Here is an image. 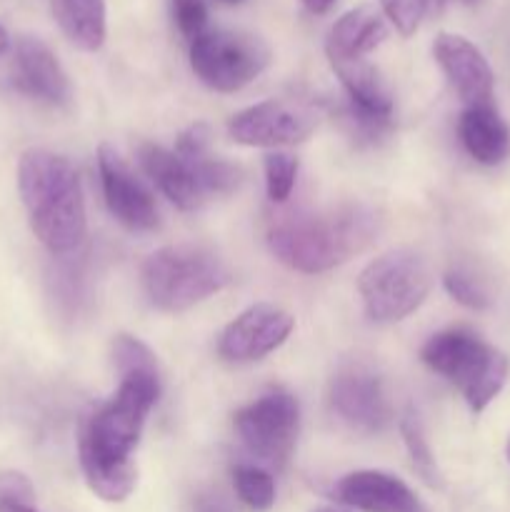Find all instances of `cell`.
Segmentation results:
<instances>
[{
  "mask_svg": "<svg viewBox=\"0 0 510 512\" xmlns=\"http://www.w3.org/2000/svg\"><path fill=\"white\" fill-rule=\"evenodd\" d=\"M158 395V373L120 375L113 398L85 415L80 423V468L90 490L105 503H123L135 490L138 473L130 455Z\"/></svg>",
  "mask_w": 510,
  "mask_h": 512,
  "instance_id": "cell-1",
  "label": "cell"
},
{
  "mask_svg": "<svg viewBox=\"0 0 510 512\" xmlns=\"http://www.w3.org/2000/svg\"><path fill=\"white\" fill-rule=\"evenodd\" d=\"M430 0H380L383 13L400 35H413L428 10Z\"/></svg>",
  "mask_w": 510,
  "mask_h": 512,
  "instance_id": "cell-27",
  "label": "cell"
},
{
  "mask_svg": "<svg viewBox=\"0 0 510 512\" xmlns=\"http://www.w3.org/2000/svg\"><path fill=\"white\" fill-rule=\"evenodd\" d=\"M15 85L45 103L63 105L70 98V83L63 65L43 40L23 35L15 43Z\"/></svg>",
  "mask_w": 510,
  "mask_h": 512,
  "instance_id": "cell-15",
  "label": "cell"
},
{
  "mask_svg": "<svg viewBox=\"0 0 510 512\" xmlns=\"http://www.w3.org/2000/svg\"><path fill=\"white\" fill-rule=\"evenodd\" d=\"M0 500H35V488L28 475L18 470H3L0 473Z\"/></svg>",
  "mask_w": 510,
  "mask_h": 512,
  "instance_id": "cell-30",
  "label": "cell"
},
{
  "mask_svg": "<svg viewBox=\"0 0 510 512\" xmlns=\"http://www.w3.org/2000/svg\"><path fill=\"white\" fill-rule=\"evenodd\" d=\"M300 428L298 400L283 390L260 395L235 413V433L253 458L280 468L288 463Z\"/></svg>",
  "mask_w": 510,
  "mask_h": 512,
  "instance_id": "cell-8",
  "label": "cell"
},
{
  "mask_svg": "<svg viewBox=\"0 0 510 512\" xmlns=\"http://www.w3.org/2000/svg\"><path fill=\"white\" fill-rule=\"evenodd\" d=\"M378 235V215L365 205L328 210H290L275 215L268 248L290 270L315 275L363 253Z\"/></svg>",
  "mask_w": 510,
  "mask_h": 512,
  "instance_id": "cell-2",
  "label": "cell"
},
{
  "mask_svg": "<svg viewBox=\"0 0 510 512\" xmlns=\"http://www.w3.org/2000/svg\"><path fill=\"white\" fill-rule=\"evenodd\" d=\"M320 115L303 100L270 98L240 110L228 120V133L235 143L248 148H285L305 143L315 133Z\"/></svg>",
  "mask_w": 510,
  "mask_h": 512,
  "instance_id": "cell-9",
  "label": "cell"
},
{
  "mask_svg": "<svg viewBox=\"0 0 510 512\" xmlns=\"http://www.w3.org/2000/svg\"><path fill=\"white\" fill-rule=\"evenodd\" d=\"M138 160L145 175L160 188V193L180 210H195L205 203V190L200 188L193 168L173 150L155 143H143L138 148Z\"/></svg>",
  "mask_w": 510,
  "mask_h": 512,
  "instance_id": "cell-16",
  "label": "cell"
},
{
  "mask_svg": "<svg viewBox=\"0 0 510 512\" xmlns=\"http://www.w3.org/2000/svg\"><path fill=\"white\" fill-rule=\"evenodd\" d=\"M233 485L238 498L253 510H270L275 503V483L273 475L260 465H235Z\"/></svg>",
  "mask_w": 510,
  "mask_h": 512,
  "instance_id": "cell-21",
  "label": "cell"
},
{
  "mask_svg": "<svg viewBox=\"0 0 510 512\" xmlns=\"http://www.w3.org/2000/svg\"><path fill=\"white\" fill-rule=\"evenodd\" d=\"M365 315L375 323H398L423 305L430 293V268L410 248L390 250L365 265L358 278Z\"/></svg>",
  "mask_w": 510,
  "mask_h": 512,
  "instance_id": "cell-6",
  "label": "cell"
},
{
  "mask_svg": "<svg viewBox=\"0 0 510 512\" xmlns=\"http://www.w3.org/2000/svg\"><path fill=\"white\" fill-rule=\"evenodd\" d=\"M465 3H478V0H465Z\"/></svg>",
  "mask_w": 510,
  "mask_h": 512,
  "instance_id": "cell-36",
  "label": "cell"
},
{
  "mask_svg": "<svg viewBox=\"0 0 510 512\" xmlns=\"http://www.w3.org/2000/svg\"><path fill=\"white\" fill-rule=\"evenodd\" d=\"M508 460H510V438H508Z\"/></svg>",
  "mask_w": 510,
  "mask_h": 512,
  "instance_id": "cell-35",
  "label": "cell"
},
{
  "mask_svg": "<svg viewBox=\"0 0 510 512\" xmlns=\"http://www.w3.org/2000/svg\"><path fill=\"white\" fill-rule=\"evenodd\" d=\"M458 135L470 158L483 165H498L510 155V128L493 103L468 105L460 115Z\"/></svg>",
  "mask_w": 510,
  "mask_h": 512,
  "instance_id": "cell-17",
  "label": "cell"
},
{
  "mask_svg": "<svg viewBox=\"0 0 510 512\" xmlns=\"http://www.w3.org/2000/svg\"><path fill=\"white\" fill-rule=\"evenodd\" d=\"M173 18L180 33L193 43L208 30V3L205 0H173Z\"/></svg>",
  "mask_w": 510,
  "mask_h": 512,
  "instance_id": "cell-28",
  "label": "cell"
},
{
  "mask_svg": "<svg viewBox=\"0 0 510 512\" xmlns=\"http://www.w3.org/2000/svg\"><path fill=\"white\" fill-rule=\"evenodd\" d=\"M310 512H348V510H343V508H315V510H310Z\"/></svg>",
  "mask_w": 510,
  "mask_h": 512,
  "instance_id": "cell-34",
  "label": "cell"
},
{
  "mask_svg": "<svg viewBox=\"0 0 510 512\" xmlns=\"http://www.w3.org/2000/svg\"><path fill=\"white\" fill-rule=\"evenodd\" d=\"M330 68L343 83L350 103L358 105L360 110L373 115L393 113V95H390L388 83L383 80L380 70L370 63L368 58H353V55H328Z\"/></svg>",
  "mask_w": 510,
  "mask_h": 512,
  "instance_id": "cell-18",
  "label": "cell"
},
{
  "mask_svg": "<svg viewBox=\"0 0 510 512\" xmlns=\"http://www.w3.org/2000/svg\"><path fill=\"white\" fill-rule=\"evenodd\" d=\"M270 58V45L248 30H205L190 43V68L218 93H235L253 83Z\"/></svg>",
  "mask_w": 510,
  "mask_h": 512,
  "instance_id": "cell-7",
  "label": "cell"
},
{
  "mask_svg": "<svg viewBox=\"0 0 510 512\" xmlns=\"http://www.w3.org/2000/svg\"><path fill=\"white\" fill-rule=\"evenodd\" d=\"M400 433H403L405 448H408L410 458H413L415 470L425 478V483L430 485H440V475H438V465H435L433 453H430V445L425 440L423 425H420L418 415L408 413L403 420H400Z\"/></svg>",
  "mask_w": 510,
  "mask_h": 512,
  "instance_id": "cell-22",
  "label": "cell"
},
{
  "mask_svg": "<svg viewBox=\"0 0 510 512\" xmlns=\"http://www.w3.org/2000/svg\"><path fill=\"white\" fill-rule=\"evenodd\" d=\"M385 38H388V25L383 15L370 5H360L335 20L325 40V53L368 58V53H373Z\"/></svg>",
  "mask_w": 510,
  "mask_h": 512,
  "instance_id": "cell-19",
  "label": "cell"
},
{
  "mask_svg": "<svg viewBox=\"0 0 510 512\" xmlns=\"http://www.w3.org/2000/svg\"><path fill=\"white\" fill-rule=\"evenodd\" d=\"M443 285H445V290H448L450 298L458 300V303L465 305V308L483 310L490 305L488 290H485L483 285H480V280L473 278L468 270L450 268L448 273H445Z\"/></svg>",
  "mask_w": 510,
  "mask_h": 512,
  "instance_id": "cell-25",
  "label": "cell"
},
{
  "mask_svg": "<svg viewBox=\"0 0 510 512\" xmlns=\"http://www.w3.org/2000/svg\"><path fill=\"white\" fill-rule=\"evenodd\" d=\"M333 413L360 433H380L390 423V403L383 378L363 360L345 363L328 388Z\"/></svg>",
  "mask_w": 510,
  "mask_h": 512,
  "instance_id": "cell-10",
  "label": "cell"
},
{
  "mask_svg": "<svg viewBox=\"0 0 510 512\" xmlns=\"http://www.w3.org/2000/svg\"><path fill=\"white\" fill-rule=\"evenodd\" d=\"M303 5H305V8H308L313 15H323V13H328L330 8H333L335 0H303Z\"/></svg>",
  "mask_w": 510,
  "mask_h": 512,
  "instance_id": "cell-32",
  "label": "cell"
},
{
  "mask_svg": "<svg viewBox=\"0 0 510 512\" xmlns=\"http://www.w3.org/2000/svg\"><path fill=\"white\" fill-rule=\"evenodd\" d=\"M440 70L465 105H485L493 98V68L475 43L455 33H440L433 43Z\"/></svg>",
  "mask_w": 510,
  "mask_h": 512,
  "instance_id": "cell-13",
  "label": "cell"
},
{
  "mask_svg": "<svg viewBox=\"0 0 510 512\" xmlns=\"http://www.w3.org/2000/svg\"><path fill=\"white\" fill-rule=\"evenodd\" d=\"M0 512H38L35 500H0Z\"/></svg>",
  "mask_w": 510,
  "mask_h": 512,
  "instance_id": "cell-31",
  "label": "cell"
},
{
  "mask_svg": "<svg viewBox=\"0 0 510 512\" xmlns=\"http://www.w3.org/2000/svg\"><path fill=\"white\" fill-rule=\"evenodd\" d=\"M335 498L363 512H428L418 495L383 470H355L335 485Z\"/></svg>",
  "mask_w": 510,
  "mask_h": 512,
  "instance_id": "cell-14",
  "label": "cell"
},
{
  "mask_svg": "<svg viewBox=\"0 0 510 512\" xmlns=\"http://www.w3.org/2000/svg\"><path fill=\"white\" fill-rule=\"evenodd\" d=\"M295 328L293 315L270 303L250 305L220 333L218 353L230 363H253L278 350Z\"/></svg>",
  "mask_w": 510,
  "mask_h": 512,
  "instance_id": "cell-11",
  "label": "cell"
},
{
  "mask_svg": "<svg viewBox=\"0 0 510 512\" xmlns=\"http://www.w3.org/2000/svg\"><path fill=\"white\" fill-rule=\"evenodd\" d=\"M83 270L78 268L75 263H63L55 268L53 278H50V283H53V295L58 298V303L63 305L65 310H78L80 300H83Z\"/></svg>",
  "mask_w": 510,
  "mask_h": 512,
  "instance_id": "cell-26",
  "label": "cell"
},
{
  "mask_svg": "<svg viewBox=\"0 0 510 512\" xmlns=\"http://www.w3.org/2000/svg\"><path fill=\"white\" fill-rule=\"evenodd\" d=\"M210 130L205 123L190 125L188 130L178 135V143H175V153L180 158H198V155L210 153Z\"/></svg>",
  "mask_w": 510,
  "mask_h": 512,
  "instance_id": "cell-29",
  "label": "cell"
},
{
  "mask_svg": "<svg viewBox=\"0 0 510 512\" xmlns=\"http://www.w3.org/2000/svg\"><path fill=\"white\" fill-rule=\"evenodd\" d=\"M113 363L120 375L158 373V360H155L153 350L130 335H118L113 340Z\"/></svg>",
  "mask_w": 510,
  "mask_h": 512,
  "instance_id": "cell-24",
  "label": "cell"
},
{
  "mask_svg": "<svg viewBox=\"0 0 510 512\" xmlns=\"http://www.w3.org/2000/svg\"><path fill=\"white\" fill-rule=\"evenodd\" d=\"M58 25L80 50H98L105 43V0H53Z\"/></svg>",
  "mask_w": 510,
  "mask_h": 512,
  "instance_id": "cell-20",
  "label": "cell"
},
{
  "mask_svg": "<svg viewBox=\"0 0 510 512\" xmlns=\"http://www.w3.org/2000/svg\"><path fill=\"white\" fill-rule=\"evenodd\" d=\"M18 190L35 238L50 253L63 258L83 245L88 230L83 185L68 158L45 148L25 150L18 163Z\"/></svg>",
  "mask_w": 510,
  "mask_h": 512,
  "instance_id": "cell-3",
  "label": "cell"
},
{
  "mask_svg": "<svg viewBox=\"0 0 510 512\" xmlns=\"http://www.w3.org/2000/svg\"><path fill=\"white\" fill-rule=\"evenodd\" d=\"M230 283V268L203 245H165L143 263V288L150 303L165 313H180L220 293Z\"/></svg>",
  "mask_w": 510,
  "mask_h": 512,
  "instance_id": "cell-4",
  "label": "cell"
},
{
  "mask_svg": "<svg viewBox=\"0 0 510 512\" xmlns=\"http://www.w3.org/2000/svg\"><path fill=\"white\" fill-rule=\"evenodd\" d=\"M98 170L103 183L105 205L118 223L130 230H153L158 225V208L153 195L135 178L130 165L120 158L113 145L98 148Z\"/></svg>",
  "mask_w": 510,
  "mask_h": 512,
  "instance_id": "cell-12",
  "label": "cell"
},
{
  "mask_svg": "<svg viewBox=\"0 0 510 512\" xmlns=\"http://www.w3.org/2000/svg\"><path fill=\"white\" fill-rule=\"evenodd\" d=\"M420 358L458 385L473 413H483L508 378V358L468 328H450L435 333L420 350Z\"/></svg>",
  "mask_w": 510,
  "mask_h": 512,
  "instance_id": "cell-5",
  "label": "cell"
},
{
  "mask_svg": "<svg viewBox=\"0 0 510 512\" xmlns=\"http://www.w3.org/2000/svg\"><path fill=\"white\" fill-rule=\"evenodd\" d=\"M10 50V35L8 30H5V25L0 23V55H5Z\"/></svg>",
  "mask_w": 510,
  "mask_h": 512,
  "instance_id": "cell-33",
  "label": "cell"
},
{
  "mask_svg": "<svg viewBox=\"0 0 510 512\" xmlns=\"http://www.w3.org/2000/svg\"><path fill=\"white\" fill-rule=\"evenodd\" d=\"M295 178H298V158L290 153H275L265 155V188H268V198L273 203H285L295 188Z\"/></svg>",
  "mask_w": 510,
  "mask_h": 512,
  "instance_id": "cell-23",
  "label": "cell"
}]
</instances>
